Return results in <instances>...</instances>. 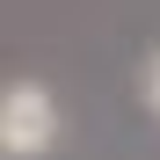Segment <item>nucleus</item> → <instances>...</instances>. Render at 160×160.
Instances as JSON below:
<instances>
[{"mask_svg": "<svg viewBox=\"0 0 160 160\" xmlns=\"http://www.w3.org/2000/svg\"><path fill=\"white\" fill-rule=\"evenodd\" d=\"M146 109L160 117V51H153V58H146Z\"/></svg>", "mask_w": 160, "mask_h": 160, "instance_id": "obj_2", "label": "nucleus"}, {"mask_svg": "<svg viewBox=\"0 0 160 160\" xmlns=\"http://www.w3.org/2000/svg\"><path fill=\"white\" fill-rule=\"evenodd\" d=\"M58 146V95L44 80H8L0 88V160H44Z\"/></svg>", "mask_w": 160, "mask_h": 160, "instance_id": "obj_1", "label": "nucleus"}]
</instances>
